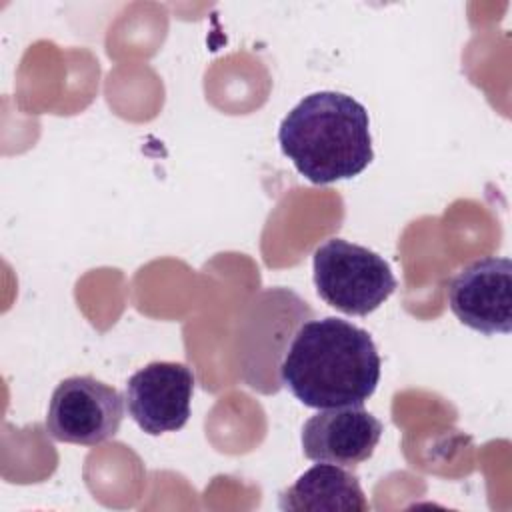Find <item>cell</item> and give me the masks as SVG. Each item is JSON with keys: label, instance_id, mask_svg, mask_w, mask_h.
Returning <instances> with one entry per match:
<instances>
[{"label": "cell", "instance_id": "6da1fadb", "mask_svg": "<svg viewBox=\"0 0 512 512\" xmlns=\"http://www.w3.org/2000/svg\"><path fill=\"white\" fill-rule=\"evenodd\" d=\"M280 380L308 408L362 406L378 386L380 354L364 328L336 316L312 318L294 334Z\"/></svg>", "mask_w": 512, "mask_h": 512}, {"label": "cell", "instance_id": "7a4b0ae2", "mask_svg": "<svg viewBox=\"0 0 512 512\" xmlns=\"http://www.w3.org/2000/svg\"><path fill=\"white\" fill-rule=\"evenodd\" d=\"M278 144L312 184L354 178L374 160L368 110L332 90L304 96L280 122Z\"/></svg>", "mask_w": 512, "mask_h": 512}, {"label": "cell", "instance_id": "3957f363", "mask_svg": "<svg viewBox=\"0 0 512 512\" xmlns=\"http://www.w3.org/2000/svg\"><path fill=\"white\" fill-rule=\"evenodd\" d=\"M314 310L288 288H266L246 306L236 332L242 380L262 394L282 388L280 366L298 328Z\"/></svg>", "mask_w": 512, "mask_h": 512}, {"label": "cell", "instance_id": "277c9868", "mask_svg": "<svg viewBox=\"0 0 512 512\" xmlns=\"http://www.w3.org/2000/svg\"><path fill=\"white\" fill-rule=\"evenodd\" d=\"M314 286L318 296L348 316H366L396 290L390 264L374 250L330 238L314 250Z\"/></svg>", "mask_w": 512, "mask_h": 512}, {"label": "cell", "instance_id": "5b68a950", "mask_svg": "<svg viewBox=\"0 0 512 512\" xmlns=\"http://www.w3.org/2000/svg\"><path fill=\"white\" fill-rule=\"evenodd\" d=\"M124 404L114 386L94 376H68L50 396L46 432L58 442L102 444L118 434Z\"/></svg>", "mask_w": 512, "mask_h": 512}, {"label": "cell", "instance_id": "8992f818", "mask_svg": "<svg viewBox=\"0 0 512 512\" xmlns=\"http://www.w3.org/2000/svg\"><path fill=\"white\" fill-rule=\"evenodd\" d=\"M448 304L454 316L482 334H508L512 330V262L484 256L448 282Z\"/></svg>", "mask_w": 512, "mask_h": 512}, {"label": "cell", "instance_id": "52a82bcc", "mask_svg": "<svg viewBox=\"0 0 512 512\" xmlns=\"http://www.w3.org/2000/svg\"><path fill=\"white\" fill-rule=\"evenodd\" d=\"M194 384V372L186 364L150 362L126 382L128 414L146 434L176 432L190 418Z\"/></svg>", "mask_w": 512, "mask_h": 512}, {"label": "cell", "instance_id": "ba28073f", "mask_svg": "<svg viewBox=\"0 0 512 512\" xmlns=\"http://www.w3.org/2000/svg\"><path fill=\"white\" fill-rule=\"evenodd\" d=\"M382 432V422L362 406L324 408L304 422L302 452L314 462L354 468L374 454Z\"/></svg>", "mask_w": 512, "mask_h": 512}, {"label": "cell", "instance_id": "9c48e42d", "mask_svg": "<svg viewBox=\"0 0 512 512\" xmlns=\"http://www.w3.org/2000/svg\"><path fill=\"white\" fill-rule=\"evenodd\" d=\"M278 508L294 512H366L370 504L356 474L338 464L318 462L280 492Z\"/></svg>", "mask_w": 512, "mask_h": 512}]
</instances>
